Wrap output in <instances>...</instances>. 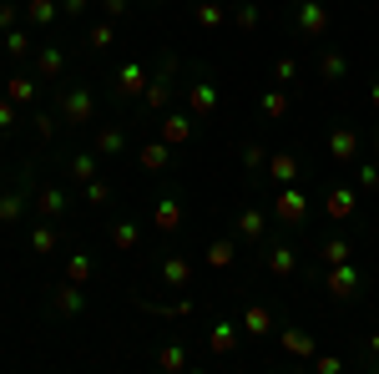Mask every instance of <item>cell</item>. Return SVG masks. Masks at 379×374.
<instances>
[{
	"mask_svg": "<svg viewBox=\"0 0 379 374\" xmlns=\"http://www.w3.org/2000/svg\"><path fill=\"white\" fill-rule=\"evenodd\" d=\"M329 289H334L339 298H354V294H359V274L349 269V263H334V274H329Z\"/></svg>",
	"mask_w": 379,
	"mask_h": 374,
	"instance_id": "cell-1",
	"label": "cell"
},
{
	"mask_svg": "<svg viewBox=\"0 0 379 374\" xmlns=\"http://www.w3.org/2000/svg\"><path fill=\"white\" fill-rule=\"evenodd\" d=\"M298 26H303L308 36H318V31H323V6H313V0H303V6H298Z\"/></svg>",
	"mask_w": 379,
	"mask_h": 374,
	"instance_id": "cell-2",
	"label": "cell"
},
{
	"mask_svg": "<svg viewBox=\"0 0 379 374\" xmlns=\"http://www.w3.org/2000/svg\"><path fill=\"white\" fill-rule=\"evenodd\" d=\"M86 112H91V96H86V91H71V96H66V117H71V122H86Z\"/></svg>",
	"mask_w": 379,
	"mask_h": 374,
	"instance_id": "cell-3",
	"label": "cell"
},
{
	"mask_svg": "<svg viewBox=\"0 0 379 374\" xmlns=\"http://www.w3.org/2000/svg\"><path fill=\"white\" fill-rule=\"evenodd\" d=\"M177 218H182V207H177L172 197H167V202H157V223H162V228H177Z\"/></svg>",
	"mask_w": 379,
	"mask_h": 374,
	"instance_id": "cell-4",
	"label": "cell"
},
{
	"mask_svg": "<svg viewBox=\"0 0 379 374\" xmlns=\"http://www.w3.org/2000/svg\"><path fill=\"white\" fill-rule=\"evenodd\" d=\"M212 101H218L212 86H192V112H212Z\"/></svg>",
	"mask_w": 379,
	"mask_h": 374,
	"instance_id": "cell-5",
	"label": "cell"
},
{
	"mask_svg": "<svg viewBox=\"0 0 379 374\" xmlns=\"http://www.w3.org/2000/svg\"><path fill=\"white\" fill-rule=\"evenodd\" d=\"M279 207H284V218H289V223H298V218H303V197H294V192H284V202H279Z\"/></svg>",
	"mask_w": 379,
	"mask_h": 374,
	"instance_id": "cell-6",
	"label": "cell"
},
{
	"mask_svg": "<svg viewBox=\"0 0 379 374\" xmlns=\"http://www.w3.org/2000/svg\"><path fill=\"white\" fill-rule=\"evenodd\" d=\"M334 157H354V132H334Z\"/></svg>",
	"mask_w": 379,
	"mask_h": 374,
	"instance_id": "cell-7",
	"label": "cell"
},
{
	"mask_svg": "<svg viewBox=\"0 0 379 374\" xmlns=\"http://www.w3.org/2000/svg\"><path fill=\"white\" fill-rule=\"evenodd\" d=\"M284 106H289L284 91H268V96H263V112H268V117H284Z\"/></svg>",
	"mask_w": 379,
	"mask_h": 374,
	"instance_id": "cell-8",
	"label": "cell"
},
{
	"mask_svg": "<svg viewBox=\"0 0 379 374\" xmlns=\"http://www.w3.org/2000/svg\"><path fill=\"white\" fill-rule=\"evenodd\" d=\"M349 207H354V197H349V192H334V197H329V212H334V218H344Z\"/></svg>",
	"mask_w": 379,
	"mask_h": 374,
	"instance_id": "cell-9",
	"label": "cell"
},
{
	"mask_svg": "<svg viewBox=\"0 0 379 374\" xmlns=\"http://www.w3.org/2000/svg\"><path fill=\"white\" fill-rule=\"evenodd\" d=\"M284 349H294V354H308V349H313V344H308V339H303V334H298V329H294V334H284Z\"/></svg>",
	"mask_w": 379,
	"mask_h": 374,
	"instance_id": "cell-10",
	"label": "cell"
},
{
	"mask_svg": "<svg viewBox=\"0 0 379 374\" xmlns=\"http://www.w3.org/2000/svg\"><path fill=\"white\" fill-rule=\"evenodd\" d=\"M274 274H294V253H289V248L274 253Z\"/></svg>",
	"mask_w": 379,
	"mask_h": 374,
	"instance_id": "cell-11",
	"label": "cell"
},
{
	"mask_svg": "<svg viewBox=\"0 0 379 374\" xmlns=\"http://www.w3.org/2000/svg\"><path fill=\"white\" fill-rule=\"evenodd\" d=\"M212 349H233V329H228V324L212 329Z\"/></svg>",
	"mask_w": 379,
	"mask_h": 374,
	"instance_id": "cell-12",
	"label": "cell"
},
{
	"mask_svg": "<svg viewBox=\"0 0 379 374\" xmlns=\"http://www.w3.org/2000/svg\"><path fill=\"white\" fill-rule=\"evenodd\" d=\"M238 228H243L248 238H258V228H263V218H258V212H243V218H238Z\"/></svg>",
	"mask_w": 379,
	"mask_h": 374,
	"instance_id": "cell-13",
	"label": "cell"
},
{
	"mask_svg": "<svg viewBox=\"0 0 379 374\" xmlns=\"http://www.w3.org/2000/svg\"><path fill=\"white\" fill-rule=\"evenodd\" d=\"M167 142H187V122H182V117L167 122Z\"/></svg>",
	"mask_w": 379,
	"mask_h": 374,
	"instance_id": "cell-14",
	"label": "cell"
},
{
	"mask_svg": "<svg viewBox=\"0 0 379 374\" xmlns=\"http://www.w3.org/2000/svg\"><path fill=\"white\" fill-rule=\"evenodd\" d=\"M248 329H253V334H268V313H263V308L248 313Z\"/></svg>",
	"mask_w": 379,
	"mask_h": 374,
	"instance_id": "cell-15",
	"label": "cell"
},
{
	"mask_svg": "<svg viewBox=\"0 0 379 374\" xmlns=\"http://www.w3.org/2000/svg\"><path fill=\"white\" fill-rule=\"evenodd\" d=\"M323 258H329V263H344V258H349V243H329V248H323Z\"/></svg>",
	"mask_w": 379,
	"mask_h": 374,
	"instance_id": "cell-16",
	"label": "cell"
},
{
	"mask_svg": "<svg viewBox=\"0 0 379 374\" xmlns=\"http://www.w3.org/2000/svg\"><path fill=\"white\" fill-rule=\"evenodd\" d=\"M142 162H147V167H162V162H167V152H162V147H147Z\"/></svg>",
	"mask_w": 379,
	"mask_h": 374,
	"instance_id": "cell-17",
	"label": "cell"
},
{
	"mask_svg": "<svg viewBox=\"0 0 379 374\" xmlns=\"http://www.w3.org/2000/svg\"><path fill=\"white\" fill-rule=\"evenodd\" d=\"M137 86H142V71L127 66V71H122V91H137Z\"/></svg>",
	"mask_w": 379,
	"mask_h": 374,
	"instance_id": "cell-18",
	"label": "cell"
},
{
	"mask_svg": "<svg viewBox=\"0 0 379 374\" xmlns=\"http://www.w3.org/2000/svg\"><path fill=\"white\" fill-rule=\"evenodd\" d=\"M132 243H137V228L122 223V228H117V248H132Z\"/></svg>",
	"mask_w": 379,
	"mask_h": 374,
	"instance_id": "cell-19",
	"label": "cell"
},
{
	"mask_svg": "<svg viewBox=\"0 0 379 374\" xmlns=\"http://www.w3.org/2000/svg\"><path fill=\"white\" fill-rule=\"evenodd\" d=\"M207 258H212V263H218V269H223V263L233 258V248H228V243H212V253H207Z\"/></svg>",
	"mask_w": 379,
	"mask_h": 374,
	"instance_id": "cell-20",
	"label": "cell"
},
{
	"mask_svg": "<svg viewBox=\"0 0 379 374\" xmlns=\"http://www.w3.org/2000/svg\"><path fill=\"white\" fill-rule=\"evenodd\" d=\"M197 21H202V26H218V21H223V11H218V6H202V11H197Z\"/></svg>",
	"mask_w": 379,
	"mask_h": 374,
	"instance_id": "cell-21",
	"label": "cell"
},
{
	"mask_svg": "<svg viewBox=\"0 0 379 374\" xmlns=\"http://www.w3.org/2000/svg\"><path fill=\"white\" fill-rule=\"evenodd\" d=\"M323 76H329V81L344 76V61H339V56H323Z\"/></svg>",
	"mask_w": 379,
	"mask_h": 374,
	"instance_id": "cell-22",
	"label": "cell"
},
{
	"mask_svg": "<svg viewBox=\"0 0 379 374\" xmlns=\"http://www.w3.org/2000/svg\"><path fill=\"white\" fill-rule=\"evenodd\" d=\"M122 147V132H101V152H117Z\"/></svg>",
	"mask_w": 379,
	"mask_h": 374,
	"instance_id": "cell-23",
	"label": "cell"
},
{
	"mask_svg": "<svg viewBox=\"0 0 379 374\" xmlns=\"http://www.w3.org/2000/svg\"><path fill=\"white\" fill-rule=\"evenodd\" d=\"M274 177H294V157H279V162H274Z\"/></svg>",
	"mask_w": 379,
	"mask_h": 374,
	"instance_id": "cell-24",
	"label": "cell"
},
{
	"mask_svg": "<svg viewBox=\"0 0 379 374\" xmlns=\"http://www.w3.org/2000/svg\"><path fill=\"white\" fill-rule=\"evenodd\" d=\"M162 364H167V369H182V349H162Z\"/></svg>",
	"mask_w": 379,
	"mask_h": 374,
	"instance_id": "cell-25",
	"label": "cell"
},
{
	"mask_svg": "<svg viewBox=\"0 0 379 374\" xmlns=\"http://www.w3.org/2000/svg\"><path fill=\"white\" fill-rule=\"evenodd\" d=\"M374 106H379V86H374Z\"/></svg>",
	"mask_w": 379,
	"mask_h": 374,
	"instance_id": "cell-26",
	"label": "cell"
}]
</instances>
